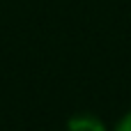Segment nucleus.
<instances>
[{"label": "nucleus", "mask_w": 131, "mask_h": 131, "mask_svg": "<svg viewBox=\"0 0 131 131\" xmlns=\"http://www.w3.org/2000/svg\"><path fill=\"white\" fill-rule=\"evenodd\" d=\"M67 131H106V127L99 117H94L90 113H81L67 122Z\"/></svg>", "instance_id": "f257e3e1"}, {"label": "nucleus", "mask_w": 131, "mask_h": 131, "mask_svg": "<svg viewBox=\"0 0 131 131\" xmlns=\"http://www.w3.org/2000/svg\"><path fill=\"white\" fill-rule=\"evenodd\" d=\"M115 131H131V113H127V115H124V117L117 122Z\"/></svg>", "instance_id": "f03ea898"}]
</instances>
